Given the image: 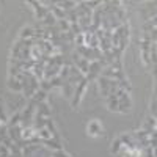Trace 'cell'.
Listing matches in <instances>:
<instances>
[{"instance_id": "obj_1", "label": "cell", "mask_w": 157, "mask_h": 157, "mask_svg": "<svg viewBox=\"0 0 157 157\" xmlns=\"http://www.w3.org/2000/svg\"><path fill=\"white\" fill-rule=\"evenodd\" d=\"M36 113V104L30 99L29 104L25 105V109L21 112V127H32L33 123V116Z\"/></svg>"}, {"instance_id": "obj_2", "label": "cell", "mask_w": 157, "mask_h": 157, "mask_svg": "<svg viewBox=\"0 0 157 157\" xmlns=\"http://www.w3.org/2000/svg\"><path fill=\"white\" fill-rule=\"evenodd\" d=\"M115 96L118 98V112H120V113H129L130 109H132L130 93H126L124 90H118Z\"/></svg>"}, {"instance_id": "obj_3", "label": "cell", "mask_w": 157, "mask_h": 157, "mask_svg": "<svg viewBox=\"0 0 157 157\" xmlns=\"http://www.w3.org/2000/svg\"><path fill=\"white\" fill-rule=\"evenodd\" d=\"M88 80L86 78H83V80H80L77 83V86H75V90H74V94H72V98H71V107L72 109H77L78 105H80V102H82V99H83V94H85V91H86V86H88Z\"/></svg>"}, {"instance_id": "obj_4", "label": "cell", "mask_w": 157, "mask_h": 157, "mask_svg": "<svg viewBox=\"0 0 157 157\" xmlns=\"http://www.w3.org/2000/svg\"><path fill=\"white\" fill-rule=\"evenodd\" d=\"M107 64L104 63V61H91L90 63V66H88V72H86V75H85V78L88 82H93V80H96V78L101 75V71L105 68Z\"/></svg>"}, {"instance_id": "obj_5", "label": "cell", "mask_w": 157, "mask_h": 157, "mask_svg": "<svg viewBox=\"0 0 157 157\" xmlns=\"http://www.w3.org/2000/svg\"><path fill=\"white\" fill-rule=\"evenodd\" d=\"M86 132L90 137H93V138H98V137H102L104 135V126L99 120H91L88 124H86Z\"/></svg>"}, {"instance_id": "obj_6", "label": "cell", "mask_w": 157, "mask_h": 157, "mask_svg": "<svg viewBox=\"0 0 157 157\" xmlns=\"http://www.w3.org/2000/svg\"><path fill=\"white\" fill-rule=\"evenodd\" d=\"M98 86H99V93L104 99H107L110 96V85H112V78H107V77H102L99 75L98 78Z\"/></svg>"}, {"instance_id": "obj_7", "label": "cell", "mask_w": 157, "mask_h": 157, "mask_svg": "<svg viewBox=\"0 0 157 157\" xmlns=\"http://www.w3.org/2000/svg\"><path fill=\"white\" fill-rule=\"evenodd\" d=\"M29 5H32V8L35 10V16H36V19H38L39 22H41V21L49 14V13H50V11H49L41 2H35V0H30Z\"/></svg>"}, {"instance_id": "obj_8", "label": "cell", "mask_w": 157, "mask_h": 157, "mask_svg": "<svg viewBox=\"0 0 157 157\" xmlns=\"http://www.w3.org/2000/svg\"><path fill=\"white\" fill-rule=\"evenodd\" d=\"M72 61H74V66L80 71L83 75H86V72H88V66H90V61L88 60H85V58H82L78 54H75V52H72Z\"/></svg>"}, {"instance_id": "obj_9", "label": "cell", "mask_w": 157, "mask_h": 157, "mask_svg": "<svg viewBox=\"0 0 157 157\" xmlns=\"http://www.w3.org/2000/svg\"><path fill=\"white\" fill-rule=\"evenodd\" d=\"M83 78H85V75L78 71L74 64H71V66H69V77H68L66 82L71 83V85H74V86H77V83L80 82V80H83Z\"/></svg>"}, {"instance_id": "obj_10", "label": "cell", "mask_w": 157, "mask_h": 157, "mask_svg": "<svg viewBox=\"0 0 157 157\" xmlns=\"http://www.w3.org/2000/svg\"><path fill=\"white\" fill-rule=\"evenodd\" d=\"M8 137L14 141L16 145H19V143L22 141V127H21V126L8 127Z\"/></svg>"}, {"instance_id": "obj_11", "label": "cell", "mask_w": 157, "mask_h": 157, "mask_svg": "<svg viewBox=\"0 0 157 157\" xmlns=\"http://www.w3.org/2000/svg\"><path fill=\"white\" fill-rule=\"evenodd\" d=\"M120 155L121 157H141V149L137 146H123Z\"/></svg>"}, {"instance_id": "obj_12", "label": "cell", "mask_w": 157, "mask_h": 157, "mask_svg": "<svg viewBox=\"0 0 157 157\" xmlns=\"http://www.w3.org/2000/svg\"><path fill=\"white\" fill-rule=\"evenodd\" d=\"M44 68H46V64H44L43 61H35L33 68H32V74L38 78L39 82L44 78Z\"/></svg>"}, {"instance_id": "obj_13", "label": "cell", "mask_w": 157, "mask_h": 157, "mask_svg": "<svg viewBox=\"0 0 157 157\" xmlns=\"http://www.w3.org/2000/svg\"><path fill=\"white\" fill-rule=\"evenodd\" d=\"M46 120L47 118H44V116H41L39 113H35V116H33V123H32V127L36 130H41V129H44L46 127Z\"/></svg>"}, {"instance_id": "obj_14", "label": "cell", "mask_w": 157, "mask_h": 157, "mask_svg": "<svg viewBox=\"0 0 157 157\" xmlns=\"http://www.w3.org/2000/svg\"><path fill=\"white\" fill-rule=\"evenodd\" d=\"M46 129L50 132V135H52V140H55V141H60V135H58V130H57V127H55V124H54V121H52V118H47L46 120ZM61 143V141H60Z\"/></svg>"}, {"instance_id": "obj_15", "label": "cell", "mask_w": 157, "mask_h": 157, "mask_svg": "<svg viewBox=\"0 0 157 157\" xmlns=\"http://www.w3.org/2000/svg\"><path fill=\"white\" fill-rule=\"evenodd\" d=\"M41 145H44L47 149H50V151H61L63 149V145L60 141H55V140H52V138H49V140H43L41 141Z\"/></svg>"}, {"instance_id": "obj_16", "label": "cell", "mask_w": 157, "mask_h": 157, "mask_svg": "<svg viewBox=\"0 0 157 157\" xmlns=\"http://www.w3.org/2000/svg\"><path fill=\"white\" fill-rule=\"evenodd\" d=\"M6 86H8V90L14 91V93H21V91H22V85H21V82L17 80L16 77H8Z\"/></svg>"}, {"instance_id": "obj_17", "label": "cell", "mask_w": 157, "mask_h": 157, "mask_svg": "<svg viewBox=\"0 0 157 157\" xmlns=\"http://www.w3.org/2000/svg\"><path fill=\"white\" fill-rule=\"evenodd\" d=\"M35 32H36V29H33V27H24L21 30L19 38L24 39V41H30V39H35Z\"/></svg>"}, {"instance_id": "obj_18", "label": "cell", "mask_w": 157, "mask_h": 157, "mask_svg": "<svg viewBox=\"0 0 157 157\" xmlns=\"http://www.w3.org/2000/svg\"><path fill=\"white\" fill-rule=\"evenodd\" d=\"M55 5H57L60 10H63L64 13H66V11H69V10H74V8L77 6V2H74V0H61V2H55Z\"/></svg>"}, {"instance_id": "obj_19", "label": "cell", "mask_w": 157, "mask_h": 157, "mask_svg": "<svg viewBox=\"0 0 157 157\" xmlns=\"http://www.w3.org/2000/svg\"><path fill=\"white\" fill-rule=\"evenodd\" d=\"M36 113H39L44 118H50V107L46 102H39V104H36Z\"/></svg>"}, {"instance_id": "obj_20", "label": "cell", "mask_w": 157, "mask_h": 157, "mask_svg": "<svg viewBox=\"0 0 157 157\" xmlns=\"http://www.w3.org/2000/svg\"><path fill=\"white\" fill-rule=\"evenodd\" d=\"M39 24H41L44 29H47V27H55V25H57V19L54 17V14H52V13H49V14H47L41 22H39Z\"/></svg>"}, {"instance_id": "obj_21", "label": "cell", "mask_w": 157, "mask_h": 157, "mask_svg": "<svg viewBox=\"0 0 157 157\" xmlns=\"http://www.w3.org/2000/svg\"><path fill=\"white\" fill-rule=\"evenodd\" d=\"M123 141L120 140V137H116L113 141H112V146H110V152L112 154H120L121 152V149H123Z\"/></svg>"}, {"instance_id": "obj_22", "label": "cell", "mask_w": 157, "mask_h": 157, "mask_svg": "<svg viewBox=\"0 0 157 157\" xmlns=\"http://www.w3.org/2000/svg\"><path fill=\"white\" fill-rule=\"evenodd\" d=\"M74 90H75V86H74V85H71V83H68V82H64V85L61 86L63 96L66 98V99H71V98H72V94H74Z\"/></svg>"}, {"instance_id": "obj_23", "label": "cell", "mask_w": 157, "mask_h": 157, "mask_svg": "<svg viewBox=\"0 0 157 157\" xmlns=\"http://www.w3.org/2000/svg\"><path fill=\"white\" fill-rule=\"evenodd\" d=\"M143 130H148V132H155V118L154 116H148L145 124H143Z\"/></svg>"}, {"instance_id": "obj_24", "label": "cell", "mask_w": 157, "mask_h": 157, "mask_svg": "<svg viewBox=\"0 0 157 157\" xmlns=\"http://www.w3.org/2000/svg\"><path fill=\"white\" fill-rule=\"evenodd\" d=\"M105 101H107V109H109L110 112H118V98H116L115 94L109 96Z\"/></svg>"}, {"instance_id": "obj_25", "label": "cell", "mask_w": 157, "mask_h": 157, "mask_svg": "<svg viewBox=\"0 0 157 157\" xmlns=\"http://www.w3.org/2000/svg\"><path fill=\"white\" fill-rule=\"evenodd\" d=\"M8 127H14V126H21V110H17L11 118H8Z\"/></svg>"}, {"instance_id": "obj_26", "label": "cell", "mask_w": 157, "mask_h": 157, "mask_svg": "<svg viewBox=\"0 0 157 157\" xmlns=\"http://www.w3.org/2000/svg\"><path fill=\"white\" fill-rule=\"evenodd\" d=\"M46 99H47V93H46V91H43V90H38L36 93L32 96V101H33L35 104H39V102H46Z\"/></svg>"}, {"instance_id": "obj_27", "label": "cell", "mask_w": 157, "mask_h": 157, "mask_svg": "<svg viewBox=\"0 0 157 157\" xmlns=\"http://www.w3.org/2000/svg\"><path fill=\"white\" fill-rule=\"evenodd\" d=\"M69 27H71V24H69L66 19L57 21V29L60 30V33H66V32H69Z\"/></svg>"}, {"instance_id": "obj_28", "label": "cell", "mask_w": 157, "mask_h": 157, "mask_svg": "<svg viewBox=\"0 0 157 157\" xmlns=\"http://www.w3.org/2000/svg\"><path fill=\"white\" fill-rule=\"evenodd\" d=\"M140 57H141V61L146 68L151 66V58H149V50H140Z\"/></svg>"}, {"instance_id": "obj_29", "label": "cell", "mask_w": 157, "mask_h": 157, "mask_svg": "<svg viewBox=\"0 0 157 157\" xmlns=\"http://www.w3.org/2000/svg\"><path fill=\"white\" fill-rule=\"evenodd\" d=\"M36 137L39 138V140H49V138H52V135H50V132H49V130L44 127V129H41V130H38V132H36Z\"/></svg>"}, {"instance_id": "obj_30", "label": "cell", "mask_w": 157, "mask_h": 157, "mask_svg": "<svg viewBox=\"0 0 157 157\" xmlns=\"http://www.w3.org/2000/svg\"><path fill=\"white\" fill-rule=\"evenodd\" d=\"M49 82H50V86H52V88H61V86L64 85V80H63V78H60L58 75L54 77V78H50Z\"/></svg>"}, {"instance_id": "obj_31", "label": "cell", "mask_w": 157, "mask_h": 157, "mask_svg": "<svg viewBox=\"0 0 157 157\" xmlns=\"http://www.w3.org/2000/svg\"><path fill=\"white\" fill-rule=\"evenodd\" d=\"M69 66H71V64H64V66L60 69V74H58V77L63 78L64 82H66V80H68V77H69Z\"/></svg>"}, {"instance_id": "obj_32", "label": "cell", "mask_w": 157, "mask_h": 157, "mask_svg": "<svg viewBox=\"0 0 157 157\" xmlns=\"http://www.w3.org/2000/svg\"><path fill=\"white\" fill-rule=\"evenodd\" d=\"M21 68L14 66V64H10V68H8V77H17L21 74Z\"/></svg>"}, {"instance_id": "obj_33", "label": "cell", "mask_w": 157, "mask_h": 157, "mask_svg": "<svg viewBox=\"0 0 157 157\" xmlns=\"http://www.w3.org/2000/svg\"><path fill=\"white\" fill-rule=\"evenodd\" d=\"M39 90H43V91H46V93H49V91L52 90L50 82H49V80H44V78H43V80L39 82Z\"/></svg>"}, {"instance_id": "obj_34", "label": "cell", "mask_w": 157, "mask_h": 157, "mask_svg": "<svg viewBox=\"0 0 157 157\" xmlns=\"http://www.w3.org/2000/svg\"><path fill=\"white\" fill-rule=\"evenodd\" d=\"M8 123V116L3 110V105H2V102H0V124H6Z\"/></svg>"}, {"instance_id": "obj_35", "label": "cell", "mask_w": 157, "mask_h": 157, "mask_svg": "<svg viewBox=\"0 0 157 157\" xmlns=\"http://www.w3.org/2000/svg\"><path fill=\"white\" fill-rule=\"evenodd\" d=\"M74 46H75V47H80V46H85V43H83V33H80V35H77V36L74 38Z\"/></svg>"}, {"instance_id": "obj_36", "label": "cell", "mask_w": 157, "mask_h": 157, "mask_svg": "<svg viewBox=\"0 0 157 157\" xmlns=\"http://www.w3.org/2000/svg\"><path fill=\"white\" fill-rule=\"evenodd\" d=\"M69 32L74 35V36H77V35H80L82 33V30H80V27H78V24H71V27H69Z\"/></svg>"}, {"instance_id": "obj_37", "label": "cell", "mask_w": 157, "mask_h": 157, "mask_svg": "<svg viewBox=\"0 0 157 157\" xmlns=\"http://www.w3.org/2000/svg\"><path fill=\"white\" fill-rule=\"evenodd\" d=\"M10 149L6 148V146H3V145H0V157H10Z\"/></svg>"}, {"instance_id": "obj_38", "label": "cell", "mask_w": 157, "mask_h": 157, "mask_svg": "<svg viewBox=\"0 0 157 157\" xmlns=\"http://www.w3.org/2000/svg\"><path fill=\"white\" fill-rule=\"evenodd\" d=\"M52 157H71V155L61 149V151H52Z\"/></svg>"}, {"instance_id": "obj_39", "label": "cell", "mask_w": 157, "mask_h": 157, "mask_svg": "<svg viewBox=\"0 0 157 157\" xmlns=\"http://www.w3.org/2000/svg\"><path fill=\"white\" fill-rule=\"evenodd\" d=\"M149 109H151V116L155 118V96L152 98V102H151V107Z\"/></svg>"}, {"instance_id": "obj_40", "label": "cell", "mask_w": 157, "mask_h": 157, "mask_svg": "<svg viewBox=\"0 0 157 157\" xmlns=\"http://www.w3.org/2000/svg\"><path fill=\"white\" fill-rule=\"evenodd\" d=\"M10 157H24V154L22 152H19V154H10Z\"/></svg>"}]
</instances>
